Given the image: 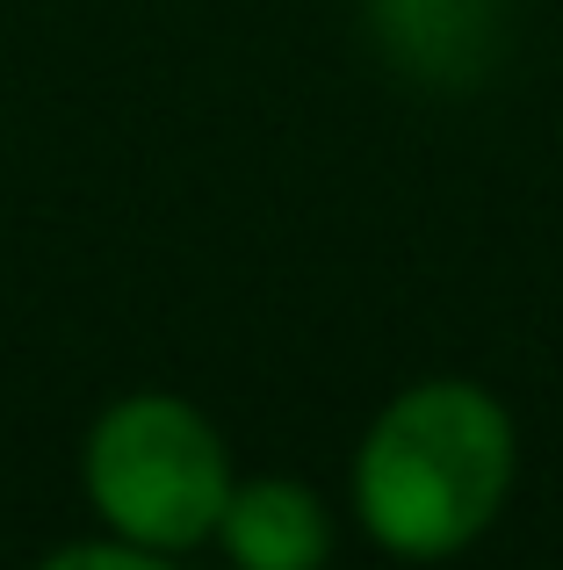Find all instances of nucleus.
<instances>
[{"instance_id": "obj_1", "label": "nucleus", "mask_w": 563, "mask_h": 570, "mask_svg": "<svg viewBox=\"0 0 563 570\" xmlns=\"http://www.w3.org/2000/svg\"><path fill=\"white\" fill-rule=\"evenodd\" d=\"M513 491V419L477 383H419L368 426L354 455L362 528L391 557L434 563L470 549Z\"/></svg>"}, {"instance_id": "obj_2", "label": "nucleus", "mask_w": 563, "mask_h": 570, "mask_svg": "<svg viewBox=\"0 0 563 570\" xmlns=\"http://www.w3.org/2000/svg\"><path fill=\"white\" fill-rule=\"evenodd\" d=\"M87 499L116 528V542L159 549V557L196 549L203 534H217L231 499L225 441L196 404L138 390L109 404L87 433Z\"/></svg>"}, {"instance_id": "obj_3", "label": "nucleus", "mask_w": 563, "mask_h": 570, "mask_svg": "<svg viewBox=\"0 0 563 570\" xmlns=\"http://www.w3.org/2000/svg\"><path fill=\"white\" fill-rule=\"evenodd\" d=\"M217 534H225V557L239 570H325V557H333L325 499L310 484H296V476L231 484Z\"/></svg>"}, {"instance_id": "obj_4", "label": "nucleus", "mask_w": 563, "mask_h": 570, "mask_svg": "<svg viewBox=\"0 0 563 570\" xmlns=\"http://www.w3.org/2000/svg\"><path fill=\"white\" fill-rule=\"evenodd\" d=\"M37 570H167L159 549H138V542H72L58 557H43Z\"/></svg>"}]
</instances>
